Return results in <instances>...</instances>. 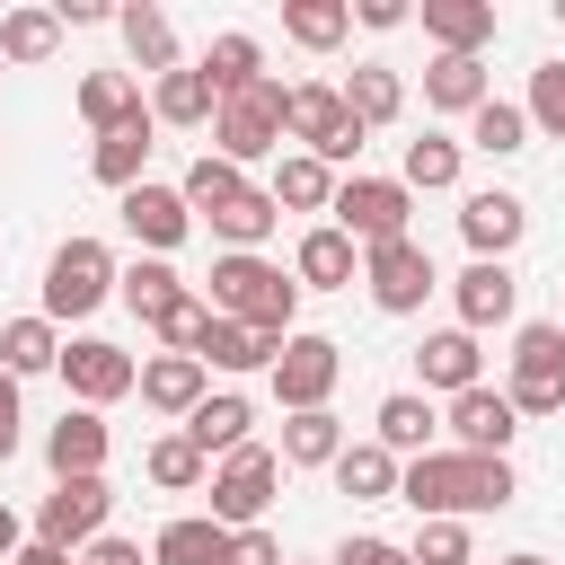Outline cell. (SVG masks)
I'll use <instances>...</instances> for the list:
<instances>
[{"label":"cell","mask_w":565,"mask_h":565,"mask_svg":"<svg viewBox=\"0 0 565 565\" xmlns=\"http://www.w3.org/2000/svg\"><path fill=\"white\" fill-rule=\"evenodd\" d=\"M521 477L512 459H477V450H424L397 468V503L415 521H477V512H512Z\"/></svg>","instance_id":"cell-1"},{"label":"cell","mask_w":565,"mask_h":565,"mask_svg":"<svg viewBox=\"0 0 565 565\" xmlns=\"http://www.w3.org/2000/svg\"><path fill=\"white\" fill-rule=\"evenodd\" d=\"M203 309H212V318H238V327L265 335V344L300 335V282H291L274 256H212Z\"/></svg>","instance_id":"cell-2"},{"label":"cell","mask_w":565,"mask_h":565,"mask_svg":"<svg viewBox=\"0 0 565 565\" xmlns=\"http://www.w3.org/2000/svg\"><path fill=\"white\" fill-rule=\"evenodd\" d=\"M282 141H300L318 168H353L362 159V124L344 115V97H335V79H291L282 88Z\"/></svg>","instance_id":"cell-3"},{"label":"cell","mask_w":565,"mask_h":565,"mask_svg":"<svg viewBox=\"0 0 565 565\" xmlns=\"http://www.w3.org/2000/svg\"><path fill=\"white\" fill-rule=\"evenodd\" d=\"M115 247L106 238H62L53 247V265H44V318L53 327H71V318H88V309H106L115 300Z\"/></svg>","instance_id":"cell-4"},{"label":"cell","mask_w":565,"mask_h":565,"mask_svg":"<svg viewBox=\"0 0 565 565\" xmlns=\"http://www.w3.org/2000/svg\"><path fill=\"white\" fill-rule=\"evenodd\" d=\"M274 486H282V459H274L265 441H238V450H230V459H212V477H203V494H212V521H221V530H265Z\"/></svg>","instance_id":"cell-5"},{"label":"cell","mask_w":565,"mask_h":565,"mask_svg":"<svg viewBox=\"0 0 565 565\" xmlns=\"http://www.w3.org/2000/svg\"><path fill=\"white\" fill-rule=\"evenodd\" d=\"M327 221L353 238V247H388V238H415L406 221H415V194L397 185V177H335V203H327Z\"/></svg>","instance_id":"cell-6"},{"label":"cell","mask_w":565,"mask_h":565,"mask_svg":"<svg viewBox=\"0 0 565 565\" xmlns=\"http://www.w3.org/2000/svg\"><path fill=\"white\" fill-rule=\"evenodd\" d=\"M212 159H230V168L282 159V79H256L247 97H221V115H212Z\"/></svg>","instance_id":"cell-7"},{"label":"cell","mask_w":565,"mask_h":565,"mask_svg":"<svg viewBox=\"0 0 565 565\" xmlns=\"http://www.w3.org/2000/svg\"><path fill=\"white\" fill-rule=\"evenodd\" d=\"M106 512H115V486H106V477H53V494L35 503L26 539H44V547L79 556V547H97V539H106Z\"/></svg>","instance_id":"cell-8"},{"label":"cell","mask_w":565,"mask_h":565,"mask_svg":"<svg viewBox=\"0 0 565 565\" xmlns=\"http://www.w3.org/2000/svg\"><path fill=\"white\" fill-rule=\"evenodd\" d=\"M512 415H565V327L556 318H530L512 335V380H503Z\"/></svg>","instance_id":"cell-9"},{"label":"cell","mask_w":565,"mask_h":565,"mask_svg":"<svg viewBox=\"0 0 565 565\" xmlns=\"http://www.w3.org/2000/svg\"><path fill=\"white\" fill-rule=\"evenodd\" d=\"M362 291H371V309L415 318V309L441 291V274H433V256H424L415 238H388V247H362Z\"/></svg>","instance_id":"cell-10"},{"label":"cell","mask_w":565,"mask_h":565,"mask_svg":"<svg viewBox=\"0 0 565 565\" xmlns=\"http://www.w3.org/2000/svg\"><path fill=\"white\" fill-rule=\"evenodd\" d=\"M265 380H274L282 415H309V406L335 397V380H344V344H335V335H282V353H274Z\"/></svg>","instance_id":"cell-11"},{"label":"cell","mask_w":565,"mask_h":565,"mask_svg":"<svg viewBox=\"0 0 565 565\" xmlns=\"http://www.w3.org/2000/svg\"><path fill=\"white\" fill-rule=\"evenodd\" d=\"M53 371H62V388H71L79 406H115V397H132V380H141V362H132L124 344H106V335H71Z\"/></svg>","instance_id":"cell-12"},{"label":"cell","mask_w":565,"mask_h":565,"mask_svg":"<svg viewBox=\"0 0 565 565\" xmlns=\"http://www.w3.org/2000/svg\"><path fill=\"white\" fill-rule=\"evenodd\" d=\"M441 424H450V450H477V459H503L512 433H521V415H512L503 388H459V397L441 406Z\"/></svg>","instance_id":"cell-13"},{"label":"cell","mask_w":565,"mask_h":565,"mask_svg":"<svg viewBox=\"0 0 565 565\" xmlns=\"http://www.w3.org/2000/svg\"><path fill=\"white\" fill-rule=\"evenodd\" d=\"M459 238H468L486 265H512V247L530 238V203H521V194H503V185H486V194H468V203H459Z\"/></svg>","instance_id":"cell-14"},{"label":"cell","mask_w":565,"mask_h":565,"mask_svg":"<svg viewBox=\"0 0 565 565\" xmlns=\"http://www.w3.org/2000/svg\"><path fill=\"white\" fill-rule=\"evenodd\" d=\"M291 282H300V291H353V282H362V247H353L335 221H318V230H300V247H291Z\"/></svg>","instance_id":"cell-15"},{"label":"cell","mask_w":565,"mask_h":565,"mask_svg":"<svg viewBox=\"0 0 565 565\" xmlns=\"http://www.w3.org/2000/svg\"><path fill=\"white\" fill-rule=\"evenodd\" d=\"M115 212H124V230H132V238H141L150 256H168V247H185V230H194V212H185V194H177V185H150V177H141V185H132V194H124Z\"/></svg>","instance_id":"cell-16"},{"label":"cell","mask_w":565,"mask_h":565,"mask_svg":"<svg viewBox=\"0 0 565 565\" xmlns=\"http://www.w3.org/2000/svg\"><path fill=\"white\" fill-rule=\"evenodd\" d=\"M450 309H459V327H468V335L503 327V318L521 309V282H512V265H486V256H468V274L450 282Z\"/></svg>","instance_id":"cell-17"},{"label":"cell","mask_w":565,"mask_h":565,"mask_svg":"<svg viewBox=\"0 0 565 565\" xmlns=\"http://www.w3.org/2000/svg\"><path fill=\"white\" fill-rule=\"evenodd\" d=\"M106 450H115V433H106L97 406H71V415L44 433V468H53V477H106Z\"/></svg>","instance_id":"cell-18"},{"label":"cell","mask_w":565,"mask_h":565,"mask_svg":"<svg viewBox=\"0 0 565 565\" xmlns=\"http://www.w3.org/2000/svg\"><path fill=\"white\" fill-rule=\"evenodd\" d=\"M71 106H79V124H88V132L150 124V97H141V79H132V71H88V79L71 88Z\"/></svg>","instance_id":"cell-19"},{"label":"cell","mask_w":565,"mask_h":565,"mask_svg":"<svg viewBox=\"0 0 565 565\" xmlns=\"http://www.w3.org/2000/svg\"><path fill=\"white\" fill-rule=\"evenodd\" d=\"M415 371H424V388H441V397L486 388V344H477L468 327H441V335H424V344H415Z\"/></svg>","instance_id":"cell-20"},{"label":"cell","mask_w":565,"mask_h":565,"mask_svg":"<svg viewBox=\"0 0 565 565\" xmlns=\"http://www.w3.org/2000/svg\"><path fill=\"white\" fill-rule=\"evenodd\" d=\"M132 388H141V406H159V415H177V424H185V415L212 397V371H203L194 353H150Z\"/></svg>","instance_id":"cell-21"},{"label":"cell","mask_w":565,"mask_h":565,"mask_svg":"<svg viewBox=\"0 0 565 565\" xmlns=\"http://www.w3.org/2000/svg\"><path fill=\"white\" fill-rule=\"evenodd\" d=\"M433 433H441V415H433V397H415V388H388L380 397V415H371V441L406 468V459H424L433 450Z\"/></svg>","instance_id":"cell-22"},{"label":"cell","mask_w":565,"mask_h":565,"mask_svg":"<svg viewBox=\"0 0 565 565\" xmlns=\"http://www.w3.org/2000/svg\"><path fill=\"white\" fill-rule=\"evenodd\" d=\"M212 115H221V88H212L194 62H177L168 79H150V124H177V132H212Z\"/></svg>","instance_id":"cell-23"},{"label":"cell","mask_w":565,"mask_h":565,"mask_svg":"<svg viewBox=\"0 0 565 565\" xmlns=\"http://www.w3.org/2000/svg\"><path fill=\"white\" fill-rule=\"evenodd\" d=\"M424 35H433L441 53H477V62H486V44H494V0H424Z\"/></svg>","instance_id":"cell-24"},{"label":"cell","mask_w":565,"mask_h":565,"mask_svg":"<svg viewBox=\"0 0 565 565\" xmlns=\"http://www.w3.org/2000/svg\"><path fill=\"white\" fill-rule=\"evenodd\" d=\"M115 35H124L132 71H150V79H168V71H177V26H168V9H150V0L115 9Z\"/></svg>","instance_id":"cell-25"},{"label":"cell","mask_w":565,"mask_h":565,"mask_svg":"<svg viewBox=\"0 0 565 565\" xmlns=\"http://www.w3.org/2000/svg\"><path fill=\"white\" fill-rule=\"evenodd\" d=\"M494 88H486V62L477 53H433L424 62V106H441V115H477Z\"/></svg>","instance_id":"cell-26"},{"label":"cell","mask_w":565,"mask_h":565,"mask_svg":"<svg viewBox=\"0 0 565 565\" xmlns=\"http://www.w3.org/2000/svg\"><path fill=\"white\" fill-rule=\"evenodd\" d=\"M335 97H344V115H353L362 132H380V124H397V115H406V79H397L388 62H362L353 79H335Z\"/></svg>","instance_id":"cell-27"},{"label":"cell","mask_w":565,"mask_h":565,"mask_svg":"<svg viewBox=\"0 0 565 565\" xmlns=\"http://www.w3.org/2000/svg\"><path fill=\"white\" fill-rule=\"evenodd\" d=\"M115 300H124L141 327H159V318L185 300V274H177L168 256H141V265H124V274H115Z\"/></svg>","instance_id":"cell-28"},{"label":"cell","mask_w":565,"mask_h":565,"mask_svg":"<svg viewBox=\"0 0 565 565\" xmlns=\"http://www.w3.org/2000/svg\"><path fill=\"white\" fill-rule=\"evenodd\" d=\"M247 424H256V406H247L238 388H221V397H203V406H194V415H185L177 433H185V441H194L203 459H230V450L247 441Z\"/></svg>","instance_id":"cell-29"},{"label":"cell","mask_w":565,"mask_h":565,"mask_svg":"<svg viewBox=\"0 0 565 565\" xmlns=\"http://www.w3.org/2000/svg\"><path fill=\"white\" fill-rule=\"evenodd\" d=\"M150 132H159V124L97 132V141H88V177H97V185H115V194H132V185H141V168H150Z\"/></svg>","instance_id":"cell-30"},{"label":"cell","mask_w":565,"mask_h":565,"mask_svg":"<svg viewBox=\"0 0 565 565\" xmlns=\"http://www.w3.org/2000/svg\"><path fill=\"white\" fill-rule=\"evenodd\" d=\"M53 362H62V327H53L44 309H26V318L0 327V371H9V380H35V371H53Z\"/></svg>","instance_id":"cell-31"},{"label":"cell","mask_w":565,"mask_h":565,"mask_svg":"<svg viewBox=\"0 0 565 565\" xmlns=\"http://www.w3.org/2000/svg\"><path fill=\"white\" fill-rule=\"evenodd\" d=\"M194 71H203V79H212L221 97H247V88L265 79V44L230 26V35H212V44H203V62H194Z\"/></svg>","instance_id":"cell-32"},{"label":"cell","mask_w":565,"mask_h":565,"mask_svg":"<svg viewBox=\"0 0 565 565\" xmlns=\"http://www.w3.org/2000/svg\"><path fill=\"white\" fill-rule=\"evenodd\" d=\"M265 194H274V212H327V203H335V168H318L309 150H282Z\"/></svg>","instance_id":"cell-33"},{"label":"cell","mask_w":565,"mask_h":565,"mask_svg":"<svg viewBox=\"0 0 565 565\" xmlns=\"http://www.w3.org/2000/svg\"><path fill=\"white\" fill-rule=\"evenodd\" d=\"M335 450H344V424H335V406H309V415H282V468H335Z\"/></svg>","instance_id":"cell-34"},{"label":"cell","mask_w":565,"mask_h":565,"mask_svg":"<svg viewBox=\"0 0 565 565\" xmlns=\"http://www.w3.org/2000/svg\"><path fill=\"white\" fill-rule=\"evenodd\" d=\"M335 494H353V503H397V459H388L380 441H344V450H335Z\"/></svg>","instance_id":"cell-35"},{"label":"cell","mask_w":565,"mask_h":565,"mask_svg":"<svg viewBox=\"0 0 565 565\" xmlns=\"http://www.w3.org/2000/svg\"><path fill=\"white\" fill-rule=\"evenodd\" d=\"M221 547H230V530H221L212 512H177V521L150 539V565H221Z\"/></svg>","instance_id":"cell-36"},{"label":"cell","mask_w":565,"mask_h":565,"mask_svg":"<svg viewBox=\"0 0 565 565\" xmlns=\"http://www.w3.org/2000/svg\"><path fill=\"white\" fill-rule=\"evenodd\" d=\"M459 168H468V159H459V141H450V132H424V141H406L397 185H406V194H450V185H459Z\"/></svg>","instance_id":"cell-37"},{"label":"cell","mask_w":565,"mask_h":565,"mask_svg":"<svg viewBox=\"0 0 565 565\" xmlns=\"http://www.w3.org/2000/svg\"><path fill=\"white\" fill-rule=\"evenodd\" d=\"M274 353H282V344L247 335L238 318H212V327H203V344H194V362H203V371H274Z\"/></svg>","instance_id":"cell-38"},{"label":"cell","mask_w":565,"mask_h":565,"mask_svg":"<svg viewBox=\"0 0 565 565\" xmlns=\"http://www.w3.org/2000/svg\"><path fill=\"white\" fill-rule=\"evenodd\" d=\"M141 468H150V486H159V494H203V477H212V459H203L185 433H159V441L141 450Z\"/></svg>","instance_id":"cell-39"},{"label":"cell","mask_w":565,"mask_h":565,"mask_svg":"<svg viewBox=\"0 0 565 565\" xmlns=\"http://www.w3.org/2000/svg\"><path fill=\"white\" fill-rule=\"evenodd\" d=\"M282 35H291L300 53H335V44L353 35V9H344V0H291V9H282Z\"/></svg>","instance_id":"cell-40"},{"label":"cell","mask_w":565,"mask_h":565,"mask_svg":"<svg viewBox=\"0 0 565 565\" xmlns=\"http://www.w3.org/2000/svg\"><path fill=\"white\" fill-rule=\"evenodd\" d=\"M177 194H185V212H203V221H212V212H230V203L247 194V168H230V159H212V150H203V159L177 177Z\"/></svg>","instance_id":"cell-41"},{"label":"cell","mask_w":565,"mask_h":565,"mask_svg":"<svg viewBox=\"0 0 565 565\" xmlns=\"http://www.w3.org/2000/svg\"><path fill=\"white\" fill-rule=\"evenodd\" d=\"M53 53H62V18H53V9H9V18H0V62H26V71H35V62H53Z\"/></svg>","instance_id":"cell-42"},{"label":"cell","mask_w":565,"mask_h":565,"mask_svg":"<svg viewBox=\"0 0 565 565\" xmlns=\"http://www.w3.org/2000/svg\"><path fill=\"white\" fill-rule=\"evenodd\" d=\"M468 150H486V159H512V150H530V115H521L512 97H486V106L468 115Z\"/></svg>","instance_id":"cell-43"},{"label":"cell","mask_w":565,"mask_h":565,"mask_svg":"<svg viewBox=\"0 0 565 565\" xmlns=\"http://www.w3.org/2000/svg\"><path fill=\"white\" fill-rule=\"evenodd\" d=\"M406 565H477V547H468V521H424V530L406 539Z\"/></svg>","instance_id":"cell-44"},{"label":"cell","mask_w":565,"mask_h":565,"mask_svg":"<svg viewBox=\"0 0 565 565\" xmlns=\"http://www.w3.org/2000/svg\"><path fill=\"white\" fill-rule=\"evenodd\" d=\"M530 132H547V141H565V62H539L530 71Z\"/></svg>","instance_id":"cell-45"},{"label":"cell","mask_w":565,"mask_h":565,"mask_svg":"<svg viewBox=\"0 0 565 565\" xmlns=\"http://www.w3.org/2000/svg\"><path fill=\"white\" fill-rule=\"evenodd\" d=\"M203 327H212V309H203V291H185L150 335H159V353H194V344H203Z\"/></svg>","instance_id":"cell-46"},{"label":"cell","mask_w":565,"mask_h":565,"mask_svg":"<svg viewBox=\"0 0 565 565\" xmlns=\"http://www.w3.org/2000/svg\"><path fill=\"white\" fill-rule=\"evenodd\" d=\"M221 565H282V539H274V530H230Z\"/></svg>","instance_id":"cell-47"},{"label":"cell","mask_w":565,"mask_h":565,"mask_svg":"<svg viewBox=\"0 0 565 565\" xmlns=\"http://www.w3.org/2000/svg\"><path fill=\"white\" fill-rule=\"evenodd\" d=\"M327 565H406V547H397V539H371V530H353V539H344Z\"/></svg>","instance_id":"cell-48"},{"label":"cell","mask_w":565,"mask_h":565,"mask_svg":"<svg viewBox=\"0 0 565 565\" xmlns=\"http://www.w3.org/2000/svg\"><path fill=\"white\" fill-rule=\"evenodd\" d=\"M353 18H362L371 35H388V26H406L415 9H406V0H353Z\"/></svg>","instance_id":"cell-49"},{"label":"cell","mask_w":565,"mask_h":565,"mask_svg":"<svg viewBox=\"0 0 565 565\" xmlns=\"http://www.w3.org/2000/svg\"><path fill=\"white\" fill-rule=\"evenodd\" d=\"M18 424H26V415H18V380L0 371V459H18Z\"/></svg>","instance_id":"cell-50"},{"label":"cell","mask_w":565,"mask_h":565,"mask_svg":"<svg viewBox=\"0 0 565 565\" xmlns=\"http://www.w3.org/2000/svg\"><path fill=\"white\" fill-rule=\"evenodd\" d=\"M53 18H62V26H106V18H115V9H106V0H62V9H53Z\"/></svg>","instance_id":"cell-51"},{"label":"cell","mask_w":565,"mask_h":565,"mask_svg":"<svg viewBox=\"0 0 565 565\" xmlns=\"http://www.w3.org/2000/svg\"><path fill=\"white\" fill-rule=\"evenodd\" d=\"M79 556H88V565H141L132 539H97V547H79Z\"/></svg>","instance_id":"cell-52"},{"label":"cell","mask_w":565,"mask_h":565,"mask_svg":"<svg viewBox=\"0 0 565 565\" xmlns=\"http://www.w3.org/2000/svg\"><path fill=\"white\" fill-rule=\"evenodd\" d=\"M18 547H26V521H18V512H9V503H0V565H9V556H18Z\"/></svg>","instance_id":"cell-53"},{"label":"cell","mask_w":565,"mask_h":565,"mask_svg":"<svg viewBox=\"0 0 565 565\" xmlns=\"http://www.w3.org/2000/svg\"><path fill=\"white\" fill-rule=\"evenodd\" d=\"M9 565H71V556H62V547H44V539H26V547H18Z\"/></svg>","instance_id":"cell-54"},{"label":"cell","mask_w":565,"mask_h":565,"mask_svg":"<svg viewBox=\"0 0 565 565\" xmlns=\"http://www.w3.org/2000/svg\"><path fill=\"white\" fill-rule=\"evenodd\" d=\"M494 565H547V556H539V547H512V556H494Z\"/></svg>","instance_id":"cell-55"},{"label":"cell","mask_w":565,"mask_h":565,"mask_svg":"<svg viewBox=\"0 0 565 565\" xmlns=\"http://www.w3.org/2000/svg\"><path fill=\"white\" fill-rule=\"evenodd\" d=\"M556 18H565V0H556Z\"/></svg>","instance_id":"cell-56"},{"label":"cell","mask_w":565,"mask_h":565,"mask_svg":"<svg viewBox=\"0 0 565 565\" xmlns=\"http://www.w3.org/2000/svg\"><path fill=\"white\" fill-rule=\"evenodd\" d=\"M282 565H300V556H282Z\"/></svg>","instance_id":"cell-57"},{"label":"cell","mask_w":565,"mask_h":565,"mask_svg":"<svg viewBox=\"0 0 565 565\" xmlns=\"http://www.w3.org/2000/svg\"><path fill=\"white\" fill-rule=\"evenodd\" d=\"M71 565H88V556H71Z\"/></svg>","instance_id":"cell-58"},{"label":"cell","mask_w":565,"mask_h":565,"mask_svg":"<svg viewBox=\"0 0 565 565\" xmlns=\"http://www.w3.org/2000/svg\"><path fill=\"white\" fill-rule=\"evenodd\" d=\"M556 327H565V318H556Z\"/></svg>","instance_id":"cell-59"}]
</instances>
